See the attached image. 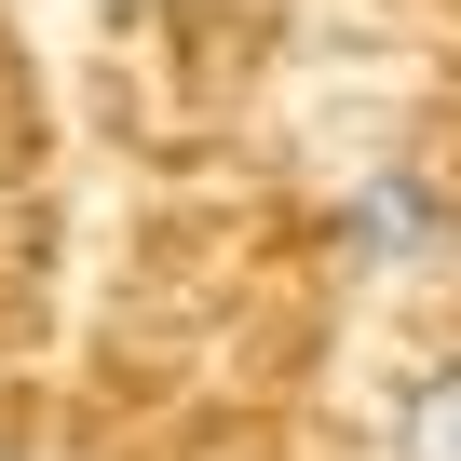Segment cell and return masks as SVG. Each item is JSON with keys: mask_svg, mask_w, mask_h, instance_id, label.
<instances>
[{"mask_svg": "<svg viewBox=\"0 0 461 461\" xmlns=\"http://www.w3.org/2000/svg\"><path fill=\"white\" fill-rule=\"evenodd\" d=\"M447 245V190L434 176H366L353 190V258L366 272H407V258H434Z\"/></svg>", "mask_w": 461, "mask_h": 461, "instance_id": "1", "label": "cell"}, {"mask_svg": "<svg viewBox=\"0 0 461 461\" xmlns=\"http://www.w3.org/2000/svg\"><path fill=\"white\" fill-rule=\"evenodd\" d=\"M393 461H461V366L407 380V407H393Z\"/></svg>", "mask_w": 461, "mask_h": 461, "instance_id": "2", "label": "cell"}]
</instances>
